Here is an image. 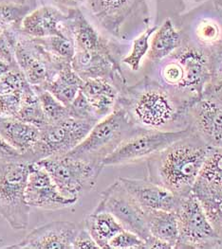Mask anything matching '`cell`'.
Instances as JSON below:
<instances>
[{"instance_id": "cell-1", "label": "cell", "mask_w": 222, "mask_h": 249, "mask_svg": "<svg viewBox=\"0 0 222 249\" xmlns=\"http://www.w3.org/2000/svg\"><path fill=\"white\" fill-rule=\"evenodd\" d=\"M116 107L124 108L131 121L145 130L177 131L189 127V105L149 77L122 90Z\"/></svg>"}, {"instance_id": "cell-2", "label": "cell", "mask_w": 222, "mask_h": 249, "mask_svg": "<svg viewBox=\"0 0 222 249\" xmlns=\"http://www.w3.org/2000/svg\"><path fill=\"white\" fill-rule=\"evenodd\" d=\"M208 144L195 133L170 144L147 160L148 179L178 197L192 193L206 157Z\"/></svg>"}, {"instance_id": "cell-3", "label": "cell", "mask_w": 222, "mask_h": 249, "mask_svg": "<svg viewBox=\"0 0 222 249\" xmlns=\"http://www.w3.org/2000/svg\"><path fill=\"white\" fill-rule=\"evenodd\" d=\"M142 129L135 124L128 112L120 107L96 123L85 140L67 155L102 163L125 140Z\"/></svg>"}, {"instance_id": "cell-4", "label": "cell", "mask_w": 222, "mask_h": 249, "mask_svg": "<svg viewBox=\"0 0 222 249\" xmlns=\"http://www.w3.org/2000/svg\"><path fill=\"white\" fill-rule=\"evenodd\" d=\"M30 164L21 158L0 159V216L15 231L26 230L31 207L25 190Z\"/></svg>"}, {"instance_id": "cell-5", "label": "cell", "mask_w": 222, "mask_h": 249, "mask_svg": "<svg viewBox=\"0 0 222 249\" xmlns=\"http://www.w3.org/2000/svg\"><path fill=\"white\" fill-rule=\"evenodd\" d=\"M214 49L184 38L181 47L170 54L177 62L181 73L177 97L189 106L204 95L211 80Z\"/></svg>"}, {"instance_id": "cell-6", "label": "cell", "mask_w": 222, "mask_h": 249, "mask_svg": "<svg viewBox=\"0 0 222 249\" xmlns=\"http://www.w3.org/2000/svg\"><path fill=\"white\" fill-rule=\"evenodd\" d=\"M94 211L112 214L125 230L140 236L147 243L148 249H170L150 234L147 212L130 196L119 179L101 194V199Z\"/></svg>"}, {"instance_id": "cell-7", "label": "cell", "mask_w": 222, "mask_h": 249, "mask_svg": "<svg viewBox=\"0 0 222 249\" xmlns=\"http://www.w3.org/2000/svg\"><path fill=\"white\" fill-rule=\"evenodd\" d=\"M94 124L71 117L60 123L47 124L39 128V137L35 146L21 155V159L34 163L67 155L85 140Z\"/></svg>"}, {"instance_id": "cell-8", "label": "cell", "mask_w": 222, "mask_h": 249, "mask_svg": "<svg viewBox=\"0 0 222 249\" xmlns=\"http://www.w3.org/2000/svg\"><path fill=\"white\" fill-rule=\"evenodd\" d=\"M38 163L50 174L60 193L75 201L83 193L92 190L104 168L102 163L69 155L52 157Z\"/></svg>"}, {"instance_id": "cell-9", "label": "cell", "mask_w": 222, "mask_h": 249, "mask_svg": "<svg viewBox=\"0 0 222 249\" xmlns=\"http://www.w3.org/2000/svg\"><path fill=\"white\" fill-rule=\"evenodd\" d=\"M175 213L179 224V240L175 249H222L220 238L193 192L180 197Z\"/></svg>"}, {"instance_id": "cell-10", "label": "cell", "mask_w": 222, "mask_h": 249, "mask_svg": "<svg viewBox=\"0 0 222 249\" xmlns=\"http://www.w3.org/2000/svg\"><path fill=\"white\" fill-rule=\"evenodd\" d=\"M193 133L189 126L177 131L143 130L134 134L121 143L104 159V167H115L147 160L153 155Z\"/></svg>"}, {"instance_id": "cell-11", "label": "cell", "mask_w": 222, "mask_h": 249, "mask_svg": "<svg viewBox=\"0 0 222 249\" xmlns=\"http://www.w3.org/2000/svg\"><path fill=\"white\" fill-rule=\"evenodd\" d=\"M15 55L20 71L35 89H45L58 72L72 64L48 53L36 39L28 36L18 37Z\"/></svg>"}, {"instance_id": "cell-12", "label": "cell", "mask_w": 222, "mask_h": 249, "mask_svg": "<svg viewBox=\"0 0 222 249\" xmlns=\"http://www.w3.org/2000/svg\"><path fill=\"white\" fill-rule=\"evenodd\" d=\"M89 10L111 36L125 39L124 27L136 17H146V0H87Z\"/></svg>"}, {"instance_id": "cell-13", "label": "cell", "mask_w": 222, "mask_h": 249, "mask_svg": "<svg viewBox=\"0 0 222 249\" xmlns=\"http://www.w3.org/2000/svg\"><path fill=\"white\" fill-rule=\"evenodd\" d=\"M25 198L31 208L44 211L71 208L78 202L63 196L50 174L38 162L30 164Z\"/></svg>"}, {"instance_id": "cell-14", "label": "cell", "mask_w": 222, "mask_h": 249, "mask_svg": "<svg viewBox=\"0 0 222 249\" xmlns=\"http://www.w3.org/2000/svg\"><path fill=\"white\" fill-rule=\"evenodd\" d=\"M189 126L205 142L220 146L222 142V101L204 94L187 110Z\"/></svg>"}, {"instance_id": "cell-15", "label": "cell", "mask_w": 222, "mask_h": 249, "mask_svg": "<svg viewBox=\"0 0 222 249\" xmlns=\"http://www.w3.org/2000/svg\"><path fill=\"white\" fill-rule=\"evenodd\" d=\"M80 225L69 221H55L30 232L18 243L5 247L15 249H73Z\"/></svg>"}, {"instance_id": "cell-16", "label": "cell", "mask_w": 222, "mask_h": 249, "mask_svg": "<svg viewBox=\"0 0 222 249\" xmlns=\"http://www.w3.org/2000/svg\"><path fill=\"white\" fill-rule=\"evenodd\" d=\"M19 31L31 38L73 36L69 14L65 15L53 6H43L30 12L22 20Z\"/></svg>"}, {"instance_id": "cell-17", "label": "cell", "mask_w": 222, "mask_h": 249, "mask_svg": "<svg viewBox=\"0 0 222 249\" xmlns=\"http://www.w3.org/2000/svg\"><path fill=\"white\" fill-rule=\"evenodd\" d=\"M119 180L146 212H175L179 205L180 197L148 179L120 178Z\"/></svg>"}, {"instance_id": "cell-18", "label": "cell", "mask_w": 222, "mask_h": 249, "mask_svg": "<svg viewBox=\"0 0 222 249\" xmlns=\"http://www.w3.org/2000/svg\"><path fill=\"white\" fill-rule=\"evenodd\" d=\"M81 92L87 98L99 120L113 112L120 95L119 89L105 78L84 80Z\"/></svg>"}, {"instance_id": "cell-19", "label": "cell", "mask_w": 222, "mask_h": 249, "mask_svg": "<svg viewBox=\"0 0 222 249\" xmlns=\"http://www.w3.org/2000/svg\"><path fill=\"white\" fill-rule=\"evenodd\" d=\"M0 137L21 155H24L37 142L39 128L16 118L0 115Z\"/></svg>"}, {"instance_id": "cell-20", "label": "cell", "mask_w": 222, "mask_h": 249, "mask_svg": "<svg viewBox=\"0 0 222 249\" xmlns=\"http://www.w3.org/2000/svg\"><path fill=\"white\" fill-rule=\"evenodd\" d=\"M183 34L175 28L171 19L167 18L153 34V38L150 41L147 54L148 60L154 64L160 63L179 49L183 44Z\"/></svg>"}, {"instance_id": "cell-21", "label": "cell", "mask_w": 222, "mask_h": 249, "mask_svg": "<svg viewBox=\"0 0 222 249\" xmlns=\"http://www.w3.org/2000/svg\"><path fill=\"white\" fill-rule=\"evenodd\" d=\"M82 224L90 232L100 249H109L111 239L125 230L120 222L108 212L93 211L85 218Z\"/></svg>"}, {"instance_id": "cell-22", "label": "cell", "mask_w": 222, "mask_h": 249, "mask_svg": "<svg viewBox=\"0 0 222 249\" xmlns=\"http://www.w3.org/2000/svg\"><path fill=\"white\" fill-rule=\"evenodd\" d=\"M148 229L150 234L175 249L179 240V224L175 212L152 211L147 212Z\"/></svg>"}, {"instance_id": "cell-23", "label": "cell", "mask_w": 222, "mask_h": 249, "mask_svg": "<svg viewBox=\"0 0 222 249\" xmlns=\"http://www.w3.org/2000/svg\"><path fill=\"white\" fill-rule=\"evenodd\" d=\"M83 82L84 80L74 71L72 64H69L56 74L45 89L64 106L69 107L80 92Z\"/></svg>"}, {"instance_id": "cell-24", "label": "cell", "mask_w": 222, "mask_h": 249, "mask_svg": "<svg viewBox=\"0 0 222 249\" xmlns=\"http://www.w3.org/2000/svg\"><path fill=\"white\" fill-rule=\"evenodd\" d=\"M192 192L200 200L206 216L222 245V190L208 187L197 181Z\"/></svg>"}, {"instance_id": "cell-25", "label": "cell", "mask_w": 222, "mask_h": 249, "mask_svg": "<svg viewBox=\"0 0 222 249\" xmlns=\"http://www.w3.org/2000/svg\"><path fill=\"white\" fill-rule=\"evenodd\" d=\"M204 185L222 190V147L208 145L198 180Z\"/></svg>"}, {"instance_id": "cell-26", "label": "cell", "mask_w": 222, "mask_h": 249, "mask_svg": "<svg viewBox=\"0 0 222 249\" xmlns=\"http://www.w3.org/2000/svg\"><path fill=\"white\" fill-rule=\"evenodd\" d=\"M16 119L38 128L47 124V120L36 90L30 85L22 94L21 106Z\"/></svg>"}, {"instance_id": "cell-27", "label": "cell", "mask_w": 222, "mask_h": 249, "mask_svg": "<svg viewBox=\"0 0 222 249\" xmlns=\"http://www.w3.org/2000/svg\"><path fill=\"white\" fill-rule=\"evenodd\" d=\"M34 39H36L48 53L63 61L72 63L75 54L73 36H56Z\"/></svg>"}, {"instance_id": "cell-28", "label": "cell", "mask_w": 222, "mask_h": 249, "mask_svg": "<svg viewBox=\"0 0 222 249\" xmlns=\"http://www.w3.org/2000/svg\"><path fill=\"white\" fill-rule=\"evenodd\" d=\"M195 42L201 46L214 49L222 40V31L220 24L212 18L201 19L194 30Z\"/></svg>"}, {"instance_id": "cell-29", "label": "cell", "mask_w": 222, "mask_h": 249, "mask_svg": "<svg viewBox=\"0 0 222 249\" xmlns=\"http://www.w3.org/2000/svg\"><path fill=\"white\" fill-rule=\"evenodd\" d=\"M157 29L158 26L148 28L141 36L133 39L131 52L122 60V63L127 65L132 71H138L140 70L142 60L148 54L149 50L150 37Z\"/></svg>"}, {"instance_id": "cell-30", "label": "cell", "mask_w": 222, "mask_h": 249, "mask_svg": "<svg viewBox=\"0 0 222 249\" xmlns=\"http://www.w3.org/2000/svg\"><path fill=\"white\" fill-rule=\"evenodd\" d=\"M35 90L40 100L48 124L60 123L70 118L68 107L64 106L61 102H59L51 92L46 89Z\"/></svg>"}, {"instance_id": "cell-31", "label": "cell", "mask_w": 222, "mask_h": 249, "mask_svg": "<svg viewBox=\"0 0 222 249\" xmlns=\"http://www.w3.org/2000/svg\"><path fill=\"white\" fill-rule=\"evenodd\" d=\"M30 6L18 2H0V30L6 31L17 27L30 13Z\"/></svg>"}, {"instance_id": "cell-32", "label": "cell", "mask_w": 222, "mask_h": 249, "mask_svg": "<svg viewBox=\"0 0 222 249\" xmlns=\"http://www.w3.org/2000/svg\"><path fill=\"white\" fill-rule=\"evenodd\" d=\"M204 94L212 95L222 101V40L214 49L212 56V75Z\"/></svg>"}, {"instance_id": "cell-33", "label": "cell", "mask_w": 222, "mask_h": 249, "mask_svg": "<svg viewBox=\"0 0 222 249\" xmlns=\"http://www.w3.org/2000/svg\"><path fill=\"white\" fill-rule=\"evenodd\" d=\"M68 110L70 117L75 120L91 122L93 124H96L100 121L95 115L92 107L88 102L85 95L81 92V90L74 99V102L68 107Z\"/></svg>"}, {"instance_id": "cell-34", "label": "cell", "mask_w": 222, "mask_h": 249, "mask_svg": "<svg viewBox=\"0 0 222 249\" xmlns=\"http://www.w3.org/2000/svg\"><path fill=\"white\" fill-rule=\"evenodd\" d=\"M109 249H148L147 243L137 234L123 230L109 244Z\"/></svg>"}, {"instance_id": "cell-35", "label": "cell", "mask_w": 222, "mask_h": 249, "mask_svg": "<svg viewBox=\"0 0 222 249\" xmlns=\"http://www.w3.org/2000/svg\"><path fill=\"white\" fill-rule=\"evenodd\" d=\"M73 249H100L82 223L80 224L79 231L74 239Z\"/></svg>"}, {"instance_id": "cell-36", "label": "cell", "mask_w": 222, "mask_h": 249, "mask_svg": "<svg viewBox=\"0 0 222 249\" xmlns=\"http://www.w3.org/2000/svg\"><path fill=\"white\" fill-rule=\"evenodd\" d=\"M21 154L0 137V159H18Z\"/></svg>"}, {"instance_id": "cell-37", "label": "cell", "mask_w": 222, "mask_h": 249, "mask_svg": "<svg viewBox=\"0 0 222 249\" xmlns=\"http://www.w3.org/2000/svg\"><path fill=\"white\" fill-rule=\"evenodd\" d=\"M59 6L67 8L69 10H75L79 9L87 0H55Z\"/></svg>"}, {"instance_id": "cell-38", "label": "cell", "mask_w": 222, "mask_h": 249, "mask_svg": "<svg viewBox=\"0 0 222 249\" xmlns=\"http://www.w3.org/2000/svg\"><path fill=\"white\" fill-rule=\"evenodd\" d=\"M213 2L216 10L222 18V0H213Z\"/></svg>"}, {"instance_id": "cell-39", "label": "cell", "mask_w": 222, "mask_h": 249, "mask_svg": "<svg viewBox=\"0 0 222 249\" xmlns=\"http://www.w3.org/2000/svg\"><path fill=\"white\" fill-rule=\"evenodd\" d=\"M25 0H18V3H23Z\"/></svg>"}, {"instance_id": "cell-40", "label": "cell", "mask_w": 222, "mask_h": 249, "mask_svg": "<svg viewBox=\"0 0 222 249\" xmlns=\"http://www.w3.org/2000/svg\"><path fill=\"white\" fill-rule=\"evenodd\" d=\"M2 33H3V31H2V30H0V36H1V34H2Z\"/></svg>"}, {"instance_id": "cell-41", "label": "cell", "mask_w": 222, "mask_h": 249, "mask_svg": "<svg viewBox=\"0 0 222 249\" xmlns=\"http://www.w3.org/2000/svg\"><path fill=\"white\" fill-rule=\"evenodd\" d=\"M220 146H221V147H222V143H221V145H220Z\"/></svg>"}]
</instances>
